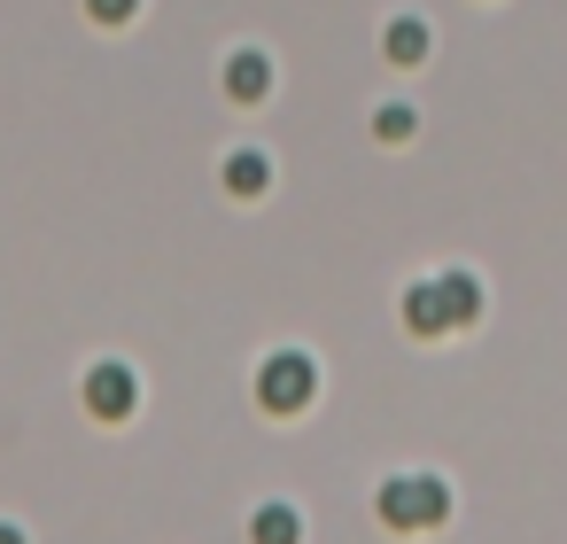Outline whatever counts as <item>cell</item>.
Wrapping results in <instances>:
<instances>
[{
	"instance_id": "1",
	"label": "cell",
	"mask_w": 567,
	"mask_h": 544,
	"mask_svg": "<svg viewBox=\"0 0 567 544\" xmlns=\"http://www.w3.org/2000/svg\"><path fill=\"white\" fill-rule=\"evenodd\" d=\"M373 513L389 521V528H435V521H451V490H443V474H396V482H381V497H373Z\"/></svg>"
},
{
	"instance_id": "2",
	"label": "cell",
	"mask_w": 567,
	"mask_h": 544,
	"mask_svg": "<svg viewBox=\"0 0 567 544\" xmlns=\"http://www.w3.org/2000/svg\"><path fill=\"white\" fill-rule=\"evenodd\" d=\"M319 397V366L303 358V350H272L265 366H257V404L265 412H303Z\"/></svg>"
},
{
	"instance_id": "3",
	"label": "cell",
	"mask_w": 567,
	"mask_h": 544,
	"mask_svg": "<svg viewBox=\"0 0 567 544\" xmlns=\"http://www.w3.org/2000/svg\"><path fill=\"white\" fill-rule=\"evenodd\" d=\"M133 404H141V373H133L125 358L86 366V412H94V420H133Z\"/></svg>"
},
{
	"instance_id": "4",
	"label": "cell",
	"mask_w": 567,
	"mask_h": 544,
	"mask_svg": "<svg viewBox=\"0 0 567 544\" xmlns=\"http://www.w3.org/2000/svg\"><path fill=\"white\" fill-rule=\"evenodd\" d=\"M226 94H234L241 110H257V102L272 94V55H257V48H234V55H226Z\"/></svg>"
},
{
	"instance_id": "5",
	"label": "cell",
	"mask_w": 567,
	"mask_h": 544,
	"mask_svg": "<svg viewBox=\"0 0 567 544\" xmlns=\"http://www.w3.org/2000/svg\"><path fill=\"white\" fill-rule=\"evenodd\" d=\"M435 296H443V319L451 327H474L482 319V280L474 273H435Z\"/></svg>"
},
{
	"instance_id": "6",
	"label": "cell",
	"mask_w": 567,
	"mask_h": 544,
	"mask_svg": "<svg viewBox=\"0 0 567 544\" xmlns=\"http://www.w3.org/2000/svg\"><path fill=\"white\" fill-rule=\"evenodd\" d=\"M265 187H272V164H265V148H234V156H226V195L257 203Z\"/></svg>"
},
{
	"instance_id": "7",
	"label": "cell",
	"mask_w": 567,
	"mask_h": 544,
	"mask_svg": "<svg viewBox=\"0 0 567 544\" xmlns=\"http://www.w3.org/2000/svg\"><path fill=\"white\" fill-rule=\"evenodd\" d=\"M249 544H303V513L296 505H257L249 513Z\"/></svg>"
},
{
	"instance_id": "8",
	"label": "cell",
	"mask_w": 567,
	"mask_h": 544,
	"mask_svg": "<svg viewBox=\"0 0 567 544\" xmlns=\"http://www.w3.org/2000/svg\"><path fill=\"white\" fill-rule=\"evenodd\" d=\"M404 327H412V335H443V327H451L435 280H412V288H404Z\"/></svg>"
},
{
	"instance_id": "9",
	"label": "cell",
	"mask_w": 567,
	"mask_h": 544,
	"mask_svg": "<svg viewBox=\"0 0 567 544\" xmlns=\"http://www.w3.org/2000/svg\"><path fill=\"white\" fill-rule=\"evenodd\" d=\"M381 48H389V63H404V71H412V63L427 55V24H420V17H396V24L381 32Z\"/></svg>"
},
{
	"instance_id": "10",
	"label": "cell",
	"mask_w": 567,
	"mask_h": 544,
	"mask_svg": "<svg viewBox=\"0 0 567 544\" xmlns=\"http://www.w3.org/2000/svg\"><path fill=\"white\" fill-rule=\"evenodd\" d=\"M373 141H412V110H404V102H389V110L373 117Z\"/></svg>"
},
{
	"instance_id": "11",
	"label": "cell",
	"mask_w": 567,
	"mask_h": 544,
	"mask_svg": "<svg viewBox=\"0 0 567 544\" xmlns=\"http://www.w3.org/2000/svg\"><path fill=\"white\" fill-rule=\"evenodd\" d=\"M86 17H94V24H133L141 0H86Z\"/></svg>"
},
{
	"instance_id": "12",
	"label": "cell",
	"mask_w": 567,
	"mask_h": 544,
	"mask_svg": "<svg viewBox=\"0 0 567 544\" xmlns=\"http://www.w3.org/2000/svg\"><path fill=\"white\" fill-rule=\"evenodd\" d=\"M0 544H24V528H17V521H0Z\"/></svg>"
}]
</instances>
